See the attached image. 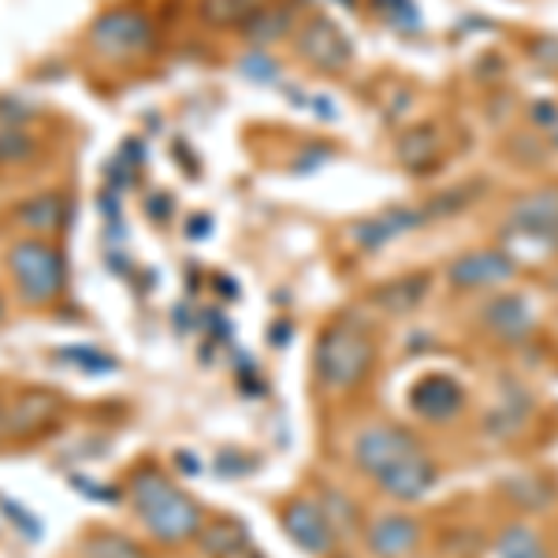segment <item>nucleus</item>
I'll use <instances>...</instances> for the list:
<instances>
[{
  "label": "nucleus",
  "instance_id": "nucleus-11",
  "mask_svg": "<svg viewBox=\"0 0 558 558\" xmlns=\"http://www.w3.org/2000/svg\"><path fill=\"white\" fill-rule=\"evenodd\" d=\"M514 276V257L502 250H476V254L458 257L447 268V279L454 287H499Z\"/></svg>",
  "mask_w": 558,
  "mask_h": 558
},
{
  "label": "nucleus",
  "instance_id": "nucleus-17",
  "mask_svg": "<svg viewBox=\"0 0 558 558\" xmlns=\"http://www.w3.org/2000/svg\"><path fill=\"white\" fill-rule=\"evenodd\" d=\"M291 20H294V12H291V8H283V4L257 8V12L242 23V31H246V38L254 45H268V41L283 38V34L291 31Z\"/></svg>",
  "mask_w": 558,
  "mask_h": 558
},
{
  "label": "nucleus",
  "instance_id": "nucleus-9",
  "mask_svg": "<svg viewBox=\"0 0 558 558\" xmlns=\"http://www.w3.org/2000/svg\"><path fill=\"white\" fill-rule=\"evenodd\" d=\"M462 402H465L462 384L447 373H428L410 387V407L425 421H451L462 410Z\"/></svg>",
  "mask_w": 558,
  "mask_h": 558
},
{
  "label": "nucleus",
  "instance_id": "nucleus-15",
  "mask_svg": "<svg viewBox=\"0 0 558 558\" xmlns=\"http://www.w3.org/2000/svg\"><path fill=\"white\" fill-rule=\"evenodd\" d=\"M439 157V131L432 123H421V128H410L399 138V160L413 172H425V168L436 165Z\"/></svg>",
  "mask_w": 558,
  "mask_h": 558
},
{
  "label": "nucleus",
  "instance_id": "nucleus-4",
  "mask_svg": "<svg viewBox=\"0 0 558 558\" xmlns=\"http://www.w3.org/2000/svg\"><path fill=\"white\" fill-rule=\"evenodd\" d=\"M12 265V276L20 283L23 299L26 302H49L60 294L64 287V257L60 250H52L49 242H38V239H26L20 246L12 250L8 257Z\"/></svg>",
  "mask_w": 558,
  "mask_h": 558
},
{
  "label": "nucleus",
  "instance_id": "nucleus-1",
  "mask_svg": "<svg viewBox=\"0 0 558 558\" xmlns=\"http://www.w3.org/2000/svg\"><path fill=\"white\" fill-rule=\"evenodd\" d=\"M354 462L365 476H373L391 499L413 502L436 484V462L410 432L395 425H376L357 436Z\"/></svg>",
  "mask_w": 558,
  "mask_h": 558
},
{
  "label": "nucleus",
  "instance_id": "nucleus-12",
  "mask_svg": "<svg viewBox=\"0 0 558 558\" xmlns=\"http://www.w3.org/2000/svg\"><path fill=\"white\" fill-rule=\"evenodd\" d=\"M365 544L376 558H407L421 544V525L407 514H384L368 525Z\"/></svg>",
  "mask_w": 558,
  "mask_h": 558
},
{
  "label": "nucleus",
  "instance_id": "nucleus-3",
  "mask_svg": "<svg viewBox=\"0 0 558 558\" xmlns=\"http://www.w3.org/2000/svg\"><path fill=\"white\" fill-rule=\"evenodd\" d=\"M313 362H317L320 380L328 387H336V391L357 387L368 376V368H373V339H368L357 324L339 320L320 336Z\"/></svg>",
  "mask_w": 558,
  "mask_h": 558
},
{
  "label": "nucleus",
  "instance_id": "nucleus-20",
  "mask_svg": "<svg viewBox=\"0 0 558 558\" xmlns=\"http://www.w3.org/2000/svg\"><path fill=\"white\" fill-rule=\"evenodd\" d=\"M205 547H209L213 555H231L239 551L242 544H246V533H242L239 521H216L213 529H205Z\"/></svg>",
  "mask_w": 558,
  "mask_h": 558
},
{
  "label": "nucleus",
  "instance_id": "nucleus-21",
  "mask_svg": "<svg viewBox=\"0 0 558 558\" xmlns=\"http://www.w3.org/2000/svg\"><path fill=\"white\" fill-rule=\"evenodd\" d=\"M34 153V138L20 128H0V165H23Z\"/></svg>",
  "mask_w": 558,
  "mask_h": 558
},
{
  "label": "nucleus",
  "instance_id": "nucleus-22",
  "mask_svg": "<svg viewBox=\"0 0 558 558\" xmlns=\"http://www.w3.org/2000/svg\"><path fill=\"white\" fill-rule=\"evenodd\" d=\"M376 8H380L384 20L391 26H399V31H417L421 26V15L413 0H376Z\"/></svg>",
  "mask_w": 558,
  "mask_h": 558
},
{
  "label": "nucleus",
  "instance_id": "nucleus-5",
  "mask_svg": "<svg viewBox=\"0 0 558 558\" xmlns=\"http://www.w3.org/2000/svg\"><path fill=\"white\" fill-rule=\"evenodd\" d=\"M149 41H153V26L134 8H112V12L97 15V23L89 26V45L108 60L138 57L142 49H149Z\"/></svg>",
  "mask_w": 558,
  "mask_h": 558
},
{
  "label": "nucleus",
  "instance_id": "nucleus-24",
  "mask_svg": "<svg viewBox=\"0 0 558 558\" xmlns=\"http://www.w3.org/2000/svg\"><path fill=\"white\" fill-rule=\"evenodd\" d=\"M242 71H246V78H254V83H276V78H279L276 60L260 57V52H254V57L242 60Z\"/></svg>",
  "mask_w": 558,
  "mask_h": 558
},
{
  "label": "nucleus",
  "instance_id": "nucleus-27",
  "mask_svg": "<svg viewBox=\"0 0 558 558\" xmlns=\"http://www.w3.org/2000/svg\"><path fill=\"white\" fill-rule=\"evenodd\" d=\"M533 57L536 60H547V64H555L558 68V38H539L533 45Z\"/></svg>",
  "mask_w": 558,
  "mask_h": 558
},
{
  "label": "nucleus",
  "instance_id": "nucleus-30",
  "mask_svg": "<svg viewBox=\"0 0 558 558\" xmlns=\"http://www.w3.org/2000/svg\"><path fill=\"white\" fill-rule=\"evenodd\" d=\"M228 558H257V555H254V551H250V547H246V544H242V547H239V551H231Z\"/></svg>",
  "mask_w": 558,
  "mask_h": 558
},
{
  "label": "nucleus",
  "instance_id": "nucleus-28",
  "mask_svg": "<svg viewBox=\"0 0 558 558\" xmlns=\"http://www.w3.org/2000/svg\"><path fill=\"white\" fill-rule=\"evenodd\" d=\"M186 231H191V239H197V235H209V216H194V223H191V228H186Z\"/></svg>",
  "mask_w": 558,
  "mask_h": 558
},
{
  "label": "nucleus",
  "instance_id": "nucleus-23",
  "mask_svg": "<svg viewBox=\"0 0 558 558\" xmlns=\"http://www.w3.org/2000/svg\"><path fill=\"white\" fill-rule=\"evenodd\" d=\"M86 558H142L138 547L128 544L120 536H101V539H89Z\"/></svg>",
  "mask_w": 558,
  "mask_h": 558
},
{
  "label": "nucleus",
  "instance_id": "nucleus-26",
  "mask_svg": "<svg viewBox=\"0 0 558 558\" xmlns=\"http://www.w3.org/2000/svg\"><path fill=\"white\" fill-rule=\"evenodd\" d=\"M555 120H558V105H555V101H539V105L533 108V123H536L539 131H547Z\"/></svg>",
  "mask_w": 558,
  "mask_h": 558
},
{
  "label": "nucleus",
  "instance_id": "nucleus-29",
  "mask_svg": "<svg viewBox=\"0 0 558 558\" xmlns=\"http://www.w3.org/2000/svg\"><path fill=\"white\" fill-rule=\"evenodd\" d=\"M313 101H317V105H313V108H317V116H324V120H336V108L328 105V97H313Z\"/></svg>",
  "mask_w": 558,
  "mask_h": 558
},
{
  "label": "nucleus",
  "instance_id": "nucleus-25",
  "mask_svg": "<svg viewBox=\"0 0 558 558\" xmlns=\"http://www.w3.org/2000/svg\"><path fill=\"white\" fill-rule=\"evenodd\" d=\"M0 510H4V514H12V521H15V525H20L23 533L31 536V539H38V536H41V525H38V521L31 518V510L15 507L12 499H0Z\"/></svg>",
  "mask_w": 558,
  "mask_h": 558
},
{
  "label": "nucleus",
  "instance_id": "nucleus-8",
  "mask_svg": "<svg viewBox=\"0 0 558 558\" xmlns=\"http://www.w3.org/2000/svg\"><path fill=\"white\" fill-rule=\"evenodd\" d=\"M283 529L305 555H328L336 547V525H331L328 507H320L313 499L291 502L283 514Z\"/></svg>",
  "mask_w": 558,
  "mask_h": 558
},
{
  "label": "nucleus",
  "instance_id": "nucleus-13",
  "mask_svg": "<svg viewBox=\"0 0 558 558\" xmlns=\"http://www.w3.org/2000/svg\"><path fill=\"white\" fill-rule=\"evenodd\" d=\"M484 320H488L495 336L521 339L533 328V305H529V299H521V294H502V299L484 305Z\"/></svg>",
  "mask_w": 558,
  "mask_h": 558
},
{
  "label": "nucleus",
  "instance_id": "nucleus-31",
  "mask_svg": "<svg viewBox=\"0 0 558 558\" xmlns=\"http://www.w3.org/2000/svg\"><path fill=\"white\" fill-rule=\"evenodd\" d=\"M547 134H551V142H555V146H558V120L551 123V128H547Z\"/></svg>",
  "mask_w": 558,
  "mask_h": 558
},
{
  "label": "nucleus",
  "instance_id": "nucleus-14",
  "mask_svg": "<svg viewBox=\"0 0 558 558\" xmlns=\"http://www.w3.org/2000/svg\"><path fill=\"white\" fill-rule=\"evenodd\" d=\"M428 294V276H399L391 283L376 287L373 291V305L391 317H402V313H413Z\"/></svg>",
  "mask_w": 558,
  "mask_h": 558
},
{
  "label": "nucleus",
  "instance_id": "nucleus-18",
  "mask_svg": "<svg viewBox=\"0 0 558 558\" xmlns=\"http://www.w3.org/2000/svg\"><path fill=\"white\" fill-rule=\"evenodd\" d=\"M495 555L499 558H551L529 525H510L507 533L499 536V544H495Z\"/></svg>",
  "mask_w": 558,
  "mask_h": 558
},
{
  "label": "nucleus",
  "instance_id": "nucleus-10",
  "mask_svg": "<svg viewBox=\"0 0 558 558\" xmlns=\"http://www.w3.org/2000/svg\"><path fill=\"white\" fill-rule=\"evenodd\" d=\"M421 223H425V213H421V209L395 205V209H384V213L368 216V220H357L354 228H350V239H354L365 254H376V250H384L387 242L402 239L407 231L421 228Z\"/></svg>",
  "mask_w": 558,
  "mask_h": 558
},
{
  "label": "nucleus",
  "instance_id": "nucleus-2",
  "mask_svg": "<svg viewBox=\"0 0 558 558\" xmlns=\"http://www.w3.org/2000/svg\"><path fill=\"white\" fill-rule=\"evenodd\" d=\"M131 495H134V507H138L142 521H146V529L157 539L175 544V539H186L202 529V510H197V502L186 492H179L165 473H157V470L138 473L134 476Z\"/></svg>",
  "mask_w": 558,
  "mask_h": 558
},
{
  "label": "nucleus",
  "instance_id": "nucleus-16",
  "mask_svg": "<svg viewBox=\"0 0 558 558\" xmlns=\"http://www.w3.org/2000/svg\"><path fill=\"white\" fill-rule=\"evenodd\" d=\"M68 216V202L60 194H38L26 205H20V223L31 231H57Z\"/></svg>",
  "mask_w": 558,
  "mask_h": 558
},
{
  "label": "nucleus",
  "instance_id": "nucleus-19",
  "mask_svg": "<svg viewBox=\"0 0 558 558\" xmlns=\"http://www.w3.org/2000/svg\"><path fill=\"white\" fill-rule=\"evenodd\" d=\"M260 8V0H202V12L205 20L216 26H228V23H246Z\"/></svg>",
  "mask_w": 558,
  "mask_h": 558
},
{
  "label": "nucleus",
  "instance_id": "nucleus-7",
  "mask_svg": "<svg viewBox=\"0 0 558 558\" xmlns=\"http://www.w3.org/2000/svg\"><path fill=\"white\" fill-rule=\"evenodd\" d=\"M299 52L320 71H343L354 60V45L331 20H310L299 31Z\"/></svg>",
  "mask_w": 558,
  "mask_h": 558
},
{
  "label": "nucleus",
  "instance_id": "nucleus-6",
  "mask_svg": "<svg viewBox=\"0 0 558 558\" xmlns=\"http://www.w3.org/2000/svg\"><path fill=\"white\" fill-rule=\"evenodd\" d=\"M507 235H521L533 242L558 239V186H544L536 194H525L507 213Z\"/></svg>",
  "mask_w": 558,
  "mask_h": 558
}]
</instances>
